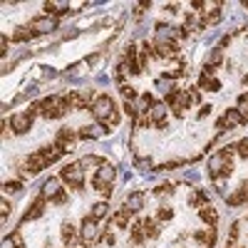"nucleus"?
Here are the masks:
<instances>
[{
	"label": "nucleus",
	"instance_id": "nucleus-39",
	"mask_svg": "<svg viewBox=\"0 0 248 248\" xmlns=\"http://www.w3.org/2000/svg\"><path fill=\"white\" fill-rule=\"evenodd\" d=\"M171 216H174V211L167 209V206H161V209H159V218H161V221H169Z\"/></svg>",
	"mask_w": 248,
	"mask_h": 248
},
{
	"label": "nucleus",
	"instance_id": "nucleus-38",
	"mask_svg": "<svg viewBox=\"0 0 248 248\" xmlns=\"http://www.w3.org/2000/svg\"><path fill=\"white\" fill-rule=\"evenodd\" d=\"M169 191H174V186H171V184H164V186H159V189H154L156 196H167Z\"/></svg>",
	"mask_w": 248,
	"mask_h": 248
},
{
	"label": "nucleus",
	"instance_id": "nucleus-34",
	"mask_svg": "<svg viewBox=\"0 0 248 248\" xmlns=\"http://www.w3.org/2000/svg\"><path fill=\"white\" fill-rule=\"evenodd\" d=\"M117 72H119V75H117L119 79H124V77H129V75H132V70H129V65H127V62H124V60H122V62H119V65H117Z\"/></svg>",
	"mask_w": 248,
	"mask_h": 248
},
{
	"label": "nucleus",
	"instance_id": "nucleus-47",
	"mask_svg": "<svg viewBox=\"0 0 248 248\" xmlns=\"http://www.w3.org/2000/svg\"><path fill=\"white\" fill-rule=\"evenodd\" d=\"M17 248H25V246H23V243H20V246H17Z\"/></svg>",
	"mask_w": 248,
	"mask_h": 248
},
{
	"label": "nucleus",
	"instance_id": "nucleus-17",
	"mask_svg": "<svg viewBox=\"0 0 248 248\" xmlns=\"http://www.w3.org/2000/svg\"><path fill=\"white\" fill-rule=\"evenodd\" d=\"M199 218H201L203 223H209V226H216V221H218V211L211 209V206H203L201 214H199Z\"/></svg>",
	"mask_w": 248,
	"mask_h": 248
},
{
	"label": "nucleus",
	"instance_id": "nucleus-19",
	"mask_svg": "<svg viewBox=\"0 0 248 248\" xmlns=\"http://www.w3.org/2000/svg\"><path fill=\"white\" fill-rule=\"evenodd\" d=\"M194 241H199V243H203V246H214V243H216V229L194 233Z\"/></svg>",
	"mask_w": 248,
	"mask_h": 248
},
{
	"label": "nucleus",
	"instance_id": "nucleus-18",
	"mask_svg": "<svg viewBox=\"0 0 248 248\" xmlns=\"http://www.w3.org/2000/svg\"><path fill=\"white\" fill-rule=\"evenodd\" d=\"M127 209L132 211V214H137V211H141L144 209V196L141 194H129V199H127Z\"/></svg>",
	"mask_w": 248,
	"mask_h": 248
},
{
	"label": "nucleus",
	"instance_id": "nucleus-24",
	"mask_svg": "<svg viewBox=\"0 0 248 248\" xmlns=\"http://www.w3.org/2000/svg\"><path fill=\"white\" fill-rule=\"evenodd\" d=\"M141 226H144V221H134V226H132V243H141L144 236H147L141 231Z\"/></svg>",
	"mask_w": 248,
	"mask_h": 248
},
{
	"label": "nucleus",
	"instance_id": "nucleus-35",
	"mask_svg": "<svg viewBox=\"0 0 248 248\" xmlns=\"http://www.w3.org/2000/svg\"><path fill=\"white\" fill-rule=\"evenodd\" d=\"M119 92H122V94H124V99H129V102H132V99H137V97H139V94H137V92H134V90H132V87H127V85H122V87H119Z\"/></svg>",
	"mask_w": 248,
	"mask_h": 248
},
{
	"label": "nucleus",
	"instance_id": "nucleus-25",
	"mask_svg": "<svg viewBox=\"0 0 248 248\" xmlns=\"http://www.w3.org/2000/svg\"><path fill=\"white\" fill-rule=\"evenodd\" d=\"M144 233H147V238H156L159 236V226L152 218H144Z\"/></svg>",
	"mask_w": 248,
	"mask_h": 248
},
{
	"label": "nucleus",
	"instance_id": "nucleus-11",
	"mask_svg": "<svg viewBox=\"0 0 248 248\" xmlns=\"http://www.w3.org/2000/svg\"><path fill=\"white\" fill-rule=\"evenodd\" d=\"M75 141H77L75 129H60V132H57V139H55V144H60L65 152H70V149L75 147Z\"/></svg>",
	"mask_w": 248,
	"mask_h": 248
},
{
	"label": "nucleus",
	"instance_id": "nucleus-14",
	"mask_svg": "<svg viewBox=\"0 0 248 248\" xmlns=\"http://www.w3.org/2000/svg\"><path fill=\"white\" fill-rule=\"evenodd\" d=\"M45 203H47V199L45 196H40L30 209H28V214H25V218H23V223H28V221H32V218H40L43 216V211H45Z\"/></svg>",
	"mask_w": 248,
	"mask_h": 248
},
{
	"label": "nucleus",
	"instance_id": "nucleus-46",
	"mask_svg": "<svg viewBox=\"0 0 248 248\" xmlns=\"http://www.w3.org/2000/svg\"><path fill=\"white\" fill-rule=\"evenodd\" d=\"M226 248H241V246H236V243H229V246H226Z\"/></svg>",
	"mask_w": 248,
	"mask_h": 248
},
{
	"label": "nucleus",
	"instance_id": "nucleus-6",
	"mask_svg": "<svg viewBox=\"0 0 248 248\" xmlns=\"http://www.w3.org/2000/svg\"><path fill=\"white\" fill-rule=\"evenodd\" d=\"M55 28H57V20L52 15H40L30 23V30L35 35H50V32H55Z\"/></svg>",
	"mask_w": 248,
	"mask_h": 248
},
{
	"label": "nucleus",
	"instance_id": "nucleus-15",
	"mask_svg": "<svg viewBox=\"0 0 248 248\" xmlns=\"http://www.w3.org/2000/svg\"><path fill=\"white\" fill-rule=\"evenodd\" d=\"M114 174H117V171H114V167L105 161V164H102V167L97 169L94 179H97V181H102V184H112V181H114Z\"/></svg>",
	"mask_w": 248,
	"mask_h": 248
},
{
	"label": "nucleus",
	"instance_id": "nucleus-42",
	"mask_svg": "<svg viewBox=\"0 0 248 248\" xmlns=\"http://www.w3.org/2000/svg\"><path fill=\"white\" fill-rule=\"evenodd\" d=\"M0 55H8V37H0Z\"/></svg>",
	"mask_w": 248,
	"mask_h": 248
},
{
	"label": "nucleus",
	"instance_id": "nucleus-36",
	"mask_svg": "<svg viewBox=\"0 0 248 248\" xmlns=\"http://www.w3.org/2000/svg\"><path fill=\"white\" fill-rule=\"evenodd\" d=\"M236 152H238L241 156H246V159H248V137H246V139H241V141L236 144Z\"/></svg>",
	"mask_w": 248,
	"mask_h": 248
},
{
	"label": "nucleus",
	"instance_id": "nucleus-12",
	"mask_svg": "<svg viewBox=\"0 0 248 248\" xmlns=\"http://www.w3.org/2000/svg\"><path fill=\"white\" fill-rule=\"evenodd\" d=\"M246 201H248V181L241 184L238 191H233V194L226 196V203H229V206H243Z\"/></svg>",
	"mask_w": 248,
	"mask_h": 248
},
{
	"label": "nucleus",
	"instance_id": "nucleus-9",
	"mask_svg": "<svg viewBox=\"0 0 248 248\" xmlns=\"http://www.w3.org/2000/svg\"><path fill=\"white\" fill-rule=\"evenodd\" d=\"M149 119L156 127H167V102H154L149 109Z\"/></svg>",
	"mask_w": 248,
	"mask_h": 248
},
{
	"label": "nucleus",
	"instance_id": "nucleus-30",
	"mask_svg": "<svg viewBox=\"0 0 248 248\" xmlns=\"http://www.w3.org/2000/svg\"><path fill=\"white\" fill-rule=\"evenodd\" d=\"M70 5L67 3H52V0H50V3H45V10L47 13H65Z\"/></svg>",
	"mask_w": 248,
	"mask_h": 248
},
{
	"label": "nucleus",
	"instance_id": "nucleus-32",
	"mask_svg": "<svg viewBox=\"0 0 248 248\" xmlns=\"http://www.w3.org/2000/svg\"><path fill=\"white\" fill-rule=\"evenodd\" d=\"M102 164H105V159H99V156H85L82 159V167H102Z\"/></svg>",
	"mask_w": 248,
	"mask_h": 248
},
{
	"label": "nucleus",
	"instance_id": "nucleus-31",
	"mask_svg": "<svg viewBox=\"0 0 248 248\" xmlns=\"http://www.w3.org/2000/svg\"><path fill=\"white\" fill-rule=\"evenodd\" d=\"M206 201H209V194H206V191H196V196H191V206H196V209H199V206H203Z\"/></svg>",
	"mask_w": 248,
	"mask_h": 248
},
{
	"label": "nucleus",
	"instance_id": "nucleus-21",
	"mask_svg": "<svg viewBox=\"0 0 248 248\" xmlns=\"http://www.w3.org/2000/svg\"><path fill=\"white\" fill-rule=\"evenodd\" d=\"M57 191H60V181H57V179H47V181L43 184V196H45V199H55Z\"/></svg>",
	"mask_w": 248,
	"mask_h": 248
},
{
	"label": "nucleus",
	"instance_id": "nucleus-5",
	"mask_svg": "<svg viewBox=\"0 0 248 248\" xmlns=\"http://www.w3.org/2000/svg\"><path fill=\"white\" fill-rule=\"evenodd\" d=\"M189 105H191V94H189V92L174 90V92H169V94H167V107H171L176 114H181Z\"/></svg>",
	"mask_w": 248,
	"mask_h": 248
},
{
	"label": "nucleus",
	"instance_id": "nucleus-7",
	"mask_svg": "<svg viewBox=\"0 0 248 248\" xmlns=\"http://www.w3.org/2000/svg\"><path fill=\"white\" fill-rule=\"evenodd\" d=\"M246 119L241 117V112L238 109H229L223 117H218V122H216V127L218 129H231V127H241Z\"/></svg>",
	"mask_w": 248,
	"mask_h": 248
},
{
	"label": "nucleus",
	"instance_id": "nucleus-20",
	"mask_svg": "<svg viewBox=\"0 0 248 248\" xmlns=\"http://www.w3.org/2000/svg\"><path fill=\"white\" fill-rule=\"evenodd\" d=\"M134 214L127 209V206H124V209H119L117 211V216H114V223L119 226V229H127V226H129V218H132Z\"/></svg>",
	"mask_w": 248,
	"mask_h": 248
},
{
	"label": "nucleus",
	"instance_id": "nucleus-16",
	"mask_svg": "<svg viewBox=\"0 0 248 248\" xmlns=\"http://www.w3.org/2000/svg\"><path fill=\"white\" fill-rule=\"evenodd\" d=\"M152 105H154V99H152V94H139L137 97V109H139V114H149V109H152Z\"/></svg>",
	"mask_w": 248,
	"mask_h": 248
},
{
	"label": "nucleus",
	"instance_id": "nucleus-2",
	"mask_svg": "<svg viewBox=\"0 0 248 248\" xmlns=\"http://www.w3.org/2000/svg\"><path fill=\"white\" fill-rule=\"evenodd\" d=\"M92 112L97 119H109L112 124H119V109H117V102L109 94H99L92 102Z\"/></svg>",
	"mask_w": 248,
	"mask_h": 248
},
{
	"label": "nucleus",
	"instance_id": "nucleus-40",
	"mask_svg": "<svg viewBox=\"0 0 248 248\" xmlns=\"http://www.w3.org/2000/svg\"><path fill=\"white\" fill-rule=\"evenodd\" d=\"M137 169H139V171H149L152 164H149L147 159H137Z\"/></svg>",
	"mask_w": 248,
	"mask_h": 248
},
{
	"label": "nucleus",
	"instance_id": "nucleus-45",
	"mask_svg": "<svg viewBox=\"0 0 248 248\" xmlns=\"http://www.w3.org/2000/svg\"><path fill=\"white\" fill-rule=\"evenodd\" d=\"M43 72H45V77H55V70L52 67H43Z\"/></svg>",
	"mask_w": 248,
	"mask_h": 248
},
{
	"label": "nucleus",
	"instance_id": "nucleus-28",
	"mask_svg": "<svg viewBox=\"0 0 248 248\" xmlns=\"http://www.w3.org/2000/svg\"><path fill=\"white\" fill-rule=\"evenodd\" d=\"M221 60H223L221 50H214L209 57H206V67H218V65H221Z\"/></svg>",
	"mask_w": 248,
	"mask_h": 248
},
{
	"label": "nucleus",
	"instance_id": "nucleus-13",
	"mask_svg": "<svg viewBox=\"0 0 248 248\" xmlns=\"http://www.w3.org/2000/svg\"><path fill=\"white\" fill-rule=\"evenodd\" d=\"M199 87H201V90H209V92H216V90H221V82H218L216 77H211L209 70H203L201 77H199Z\"/></svg>",
	"mask_w": 248,
	"mask_h": 248
},
{
	"label": "nucleus",
	"instance_id": "nucleus-3",
	"mask_svg": "<svg viewBox=\"0 0 248 248\" xmlns=\"http://www.w3.org/2000/svg\"><path fill=\"white\" fill-rule=\"evenodd\" d=\"M82 169H85V167H82V161H72V164H67V167L60 171V179L65 181L70 189L82 191V189H85V171H82Z\"/></svg>",
	"mask_w": 248,
	"mask_h": 248
},
{
	"label": "nucleus",
	"instance_id": "nucleus-4",
	"mask_svg": "<svg viewBox=\"0 0 248 248\" xmlns=\"http://www.w3.org/2000/svg\"><path fill=\"white\" fill-rule=\"evenodd\" d=\"M10 129H13V134H28L32 129V114L30 112L10 114Z\"/></svg>",
	"mask_w": 248,
	"mask_h": 248
},
{
	"label": "nucleus",
	"instance_id": "nucleus-41",
	"mask_svg": "<svg viewBox=\"0 0 248 248\" xmlns=\"http://www.w3.org/2000/svg\"><path fill=\"white\" fill-rule=\"evenodd\" d=\"M189 94H191V105H199V102H201V94H199V90H189Z\"/></svg>",
	"mask_w": 248,
	"mask_h": 248
},
{
	"label": "nucleus",
	"instance_id": "nucleus-1",
	"mask_svg": "<svg viewBox=\"0 0 248 248\" xmlns=\"http://www.w3.org/2000/svg\"><path fill=\"white\" fill-rule=\"evenodd\" d=\"M233 154H236V147H226V149L216 152L209 159V174H211V179L231 176V171H233Z\"/></svg>",
	"mask_w": 248,
	"mask_h": 248
},
{
	"label": "nucleus",
	"instance_id": "nucleus-44",
	"mask_svg": "<svg viewBox=\"0 0 248 248\" xmlns=\"http://www.w3.org/2000/svg\"><path fill=\"white\" fill-rule=\"evenodd\" d=\"M209 114H211V107L206 105V107H201V112H199V119H206V117H209Z\"/></svg>",
	"mask_w": 248,
	"mask_h": 248
},
{
	"label": "nucleus",
	"instance_id": "nucleus-8",
	"mask_svg": "<svg viewBox=\"0 0 248 248\" xmlns=\"http://www.w3.org/2000/svg\"><path fill=\"white\" fill-rule=\"evenodd\" d=\"M79 233H82V241H85V243H94V241L99 238L97 223H94V218H92V216H87L85 221H82V226H79Z\"/></svg>",
	"mask_w": 248,
	"mask_h": 248
},
{
	"label": "nucleus",
	"instance_id": "nucleus-33",
	"mask_svg": "<svg viewBox=\"0 0 248 248\" xmlns=\"http://www.w3.org/2000/svg\"><path fill=\"white\" fill-rule=\"evenodd\" d=\"M17 246H20V238H17V233H13V236L3 238V246H0V248H17Z\"/></svg>",
	"mask_w": 248,
	"mask_h": 248
},
{
	"label": "nucleus",
	"instance_id": "nucleus-27",
	"mask_svg": "<svg viewBox=\"0 0 248 248\" xmlns=\"http://www.w3.org/2000/svg\"><path fill=\"white\" fill-rule=\"evenodd\" d=\"M72 238H75V226L70 221H65V223H62V241L72 243Z\"/></svg>",
	"mask_w": 248,
	"mask_h": 248
},
{
	"label": "nucleus",
	"instance_id": "nucleus-48",
	"mask_svg": "<svg viewBox=\"0 0 248 248\" xmlns=\"http://www.w3.org/2000/svg\"><path fill=\"white\" fill-rule=\"evenodd\" d=\"M246 8H248V3H246Z\"/></svg>",
	"mask_w": 248,
	"mask_h": 248
},
{
	"label": "nucleus",
	"instance_id": "nucleus-22",
	"mask_svg": "<svg viewBox=\"0 0 248 248\" xmlns=\"http://www.w3.org/2000/svg\"><path fill=\"white\" fill-rule=\"evenodd\" d=\"M107 214H109V203H107V201H99V203L92 206V214H90V216H92L94 221H99V218H105Z\"/></svg>",
	"mask_w": 248,
	"mask_h": 248
},
{
	"label": "nucleus",
	"instance_id": "nucleus-29",
	"mask_svg": "<svg viewBox=\"0 0 248 248\" xmlns=\"http://www.w3.org/2000/svg\"><path fill=\"white\" fill-rule=\"evenodd\" d=\"M3 191L10 194V196H13V194H20V191H23V184H20V181H8V184L3 186Z\"/></svg>",
	"mask_w": 248,
	"mask_h": 248
},
{
	"label": "nucleus",
	"instance_id": "nucleus-43",
	"mask_svg": "<svg viewBox=\"0 0 248 248\" xmlns=\"http://www.w3.org/2000/svg\"><path fill=\"white\" fill-rule=\"evenodd\" d=\"M0 211H3V218H8V214H10V203L3 199V203H0Z\"/></svg>",
	"mask_w": 248,
	"mask_h": 248
},
{
	"label": "nucleus",
	"instance_id": "nucleus-23",
	"mask_svg": "<svg viewBox=\"0 0 248 248\" xmlns=\"http://www.w3.org/2000/svg\"><path fill=\"white\" fill-rule=\"evenodd\" d=\"M35 32L30 30V28H15V32H13V40L15 43H25V40H30Z\"/></svg>",
	"mask_w": 248,
	"mask_h": 248
},
{
	"label": "nucleus",
	"instance_id": "nucleus-37",
	"mask_svg": "<svg viewBox=\"0 0 248 248\" xmlns=\"http://www.w3.org/2000/svg\"><path fill=\"white\" fill-rule=\"evenodd\" d=\"M52 203H57V206H62V203H67V191H62V189H60V191L55 194Z\"/></svg>",
	"mask_w": 248,
	"mask_h": 248
},
{
	"label": "nucleus",
	"instance_id": "nucleus-26",
	"mask_svg": "<svg viewBox=\"0 0 248 248\" xmlns=\"http://www.w3.org/2000/svg\"><path fill=\"white\" fill-rule=\"evenodd\" d=\"M236 109L241 112V117H243V119H248V92H243V94L238 97V102H236Z\"/></svg>",
	"mask_w": 248,
	"mask_h": 248
},
{
	"label": "nucleus",
	"instance_id": "nucleus-10",
	"mask_svg": "<svg viewBox=\"0 0 248 248\" xmlns=\"http://www.w3.org/2000/svg\"><path fill=\"white\" fill-rule=\"evenodd\" d=\"M105 134H107V124H102V122L79 129V137H82V139H99V137H105Z\"/></svg>",
	"mask_w": 248,
	"mask_h": 248
}]
</instances>
